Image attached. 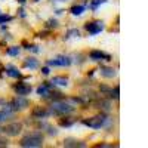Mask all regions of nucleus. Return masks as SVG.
<instances>
[{
	"label": "nucleus",
	"mask_w": 148,
	"mask_h": 148,
	"mask_svg": "<svg viewBox=\"0 0 148 148\" xmlns=\"http://www.w3.org/2000/svg\"><path fill=\"white\" fill-rule=\"evenodd\" d=\"M21 147L24 148H37V147H42L43 145V135L40 132H31L28 135H25L21 142H19Z\"/></svg>",
	"instance_id": "nucleus-1"
},
{
	"label": "nucleus",
	"mask_w": 148,
	"mask_h": 148,
	"mask_svg": "<svg viewBox=\"0 0 148 148\" xmlns=\"http://www.w3.org/2000/svg\"><path fill=\"white\" fill-rule=\"evenodd\" d=\"M74 110V107L68 102H64V101H53L52 107H51V113L52 114H56V116H65L68 113H71V111Z\"/></svg>",
	"instance_id": "nucleus-2"
},
{
	"label": "nucleus",
	"mask_w": 148,
	"mask_h": 148,
	"mask_svg": "<svg viewBox=\"0 0 148 148\" xmlns=\"http://www.w3.org/2000/svg\"><path fill=\"white\" fill-rule=\"evenodd\" d=\"M108 117H105L104 114H98V116H93V117H89V119H83V125L89 126L92 129H101L105 126Z\"/></svg>",
	"instance_id": "nucleus-3"
},
{
	"label": "nucleus",
	"mask_w": 148,
	"mask_h": 148,
	"mask_svg": "<svg viewBox=\"0 0 148 148\" xmlns=\"http://www.w3.org/2000/svg\"><path fill=\"white\" fill-rule=\"evenodd\" d=\"M21 130H22V125H21L19 121L9 123V125H6V126L2 129V132H3L5 135H8V136H18V135L21 133Z\"/></svg>",
	"instance_id": "nucleus-4"
},
{
	"label": "nucleus",
	"mask_w": 148,
	"mask_h": 148,
	"mask_svg": "<svg viewBox=\"0 0 148 148\" xmlns=\"http://www.w3.org/2000/svg\"><path fill=\"white\" fill-rule=\"evenodd\" d=\"M10 105V108H12V111H19V110H24V108H27L28 105H30V102H28V99H25L24 96H16V98H14L12 99V102L9 104Z\"/></svg>",
	"instance_id": "nucleus-5"
},
{
	"label": "nucleus",
	"mask_w": 148,
	"mask_h": 148,
	"mask_svg": "<svg viewBox=\"0 0 148 148\" xmlns=\"http://www.w3.org/2000/svg\"><path fill=\"white\" fill-rule=\"evenodd\" d=\"M70 64H71V59L68 56H58L47 61V65H53V67H68Z\"/></svg>",
	"instance_id": "nucleus-6"
},
{
	"label": "nucleus",
	"mask_w": 148,
	"mask_h": 148,
	"mask_svg": "<svg viewBox=\"0 0 148 148\" xmlns=\"http://www.w3.org/2000/svg\"><path fill=\"white\" fill-rule=\"evenodd\" d=\"M84 27H86V30L89 31V34H92V36H95V34H98V33H101L102 28H104V25H102V22H101V21H92V22H88Z\"/></svg>",
	"instance_id": "nucleus-7"
},
{
	"label": "nucleus",
	"mask_w": 148,
	"mask_h": 148,
	"mask_svg": "<svg viewBox=\"0 0 148 148\" xmlns=\"http://www.w3.org/2000/svg\"><path fill=\"white\" fill-rule=\"evenodd\" d=\"M15 92L19 96H27L31 93V86L27 83H18V84H15Z\"/></svg>",
	"instance_id": "nucleus-8"
},
{
	"label": "nucleus",
	"mask_w": 148,
	"mask_h": 148,
	"mask_svg": "<svg viewBox=\"0 0 148 148\" xmlns=\"http://www.w3.org/2000/svg\"><path fill=\"white\" fill-rule=\"evenodd\" d=\"M49 114V111L46 110V107H34L31 111V116L34 119H45Z\"/></svg>",
	"instance_id": "nucleus-9"
},
{
	"label": "nucleus",
	"mask_w": 148,
	"mask_h": 148,
	"mask_svg": "<svg viewBox=\"0 0 148 148\" xmlns=\"http://www.w3.org/2000/svg\"><path fill=\"white\" fill-rule=\"evenodd\" d=\"M92 105L95 107V108H99V110H104V111H108L110 110V101H107V99H95L92 101Z\"/></svg>",
	"instance_id": "nucleus-10"
},
{
	"label": "nucleus",
	"mask_w": 148,
	"mask_h": 148,
	"mask_svg": "<svg viewBox=\"0 0 148 148\" xmlns=\"http://www.w3.org/2000/svg\"><path fill=\"white\" fill-rule=\"evenodd\" d=\"M51 88H52L51 83H45V84L39 86V88H37V95H40V96H43V98H49V93L52 92Z\"/></svg>",
	"instance_id": "nucleus-11"
},
{
	"label": "nucleus",
	"mask_w": 148,
	"mask_h": 148,
	"mask_svg": "<svg viewBox=\"0 0 148 148\" xmlns=\"http://www.w3.org/2000/svg\"><path fill=\"white\" fill-rule=\"evenodd\" d=\"M99 73H101V76L102 77H105V79H113V77H116V70L113 68V67H101L99 68Z\"/></svg>",
	"instance_id": "nucleus-12"
},
{
	"label": "nucleus",
	"mask_w": 148,
	"mask_h": 148,
	"mask_svg": "<svg viewBox=\"0 0 148 148\" xmlns=\"http://www.w3.org/2000/svg\"><path fill=\"white\" fill-rule=\"evenodd\" d=\"M89 56H90L92 61H99V59H102V58H105V59H110V58H111L108 53H104V52H101V51H92V52L89 53Z\"/></svg>",
	"instance_id": "nucleus-13"
},
{
	"label": "nucleus",
	"mask_w": 148,
	"mask_h": 148,
	"mask_svg": "<svg viewBox=\"0 0 148 148\" xmlns=\"http://www.w3.org/2000/svg\"><path fill=\"white\" fill-rule=\"evenodd\" d=\"M62 145H64V147H71V148L84 147L83 142H80V141H77V139H73V138H67V139H64V144H62Z\"/></svg>",
	"instance_id": "nucleus-14"
},
{
	"label": "nucleus",
	"mask_w": 148,
	"mask_h": 148,
	"mask_svg": "<svg viewBox=\"0 0 148 148\" xmlns=\"http://www.w3.org/2000/svg\"><path fill=\"white\" fill-rule=\"evenodd\" d=\"M39 67V62H37L36 58H27L24 61V68H30V70H34Z\"/></svg>",
	"instance_id": "nucleus-15"
},
{
	"label": "nucleus",
	"mask_w": 148,
	"mask_h": 148,
	"mask_svg": "<svg viewBox=\"0 0 148 148\" xmlns=\"http://www.w3.org/2000/svg\"><path fill=\"white\" fill-rule=\"evenodd\" d=\"M5 71H6V74L8 76H10V77H15V79H18V77H21V73L14 67V65H6V68H5Z\"/></svg>",
	"instance_id": "nucleus-16"
},
{
	"label": "nucleus",
	"mask_w": 148,
	"mask_h": 148,
	"mask_svg": "<svg viewBox=\"0 0 148 148\" xmlns=\"http://www.w3.org/2000/svg\"><path fill=\"white\" fill-rule=\"evenodd\" d=\"M51 83L58 84V86H67V84H68V79H67V77H64V76H56V77H53V79H52V82H51Z\"/></svg>",
	"instance_id": "nucleus-17"
},
{
	"label": "nucleus",
	"mask_w": 148,
	"mask_h": 148,
	"mask_svg": "<svg viewBox=\"0 0 148 148\" xmlns=\"http://www.w3.org/2000/svg\"><path fill=\"white\" fill-rule=\"evenodd\" d=\"M73 123H74L73 117H62V119H59V126L61 127H70Z\"/></svg>",
	"instance_id": "nucleus-18"
},
{
	"label": "nucleus",
	"mask_w": 148,
	"mask_h": 148,
	"mask_svg": "<svg viewBox=\"0 0 148 148\" xmlns=\"http://www.w3.org/2000/svg\"><path fill=\"white\" fill-rule=\"evenodd\" d=\"M70 12H71L73 15H82L83 12H84V6H83V5H77V6H73Z\"/></svg>",
	"instance_id": "nucleus-19"
},
{
	"label": "nucleus",
	"mask_w": 148,
	"mask_h": 148,
	"mask_svg": "<svg viewBox=\"0 0 148 148\" xmlns=\"http://www.w3.org/2000/svg\"><path fill=\"white\" fill-rule=\"evenodd\" d=\"M108 95H110V98H113V99H119L120 98V88L119 86H114V89H111Z\"/></svg>",
	"instance_id": "nucleus-20"
},
{
	"label": "nucleus",
	"mask_w": 148,
	"mask_h": 148,
	"mask_svg": "<svg viewBox=\"0 0 148 148\" xmlns=\"http://www.w3.org/2000/svg\"><path fill=\"white\" fill-rule=\"evenodd\" d=\"M104 3H107V0H90V9L92 10H96L98 6H101Z\"/></svg>",
	"instance_id": "nucleus-21"
},
{
	"label": "nucleus",
	"mask_w": 148,
	"mask_h": 148,
	"mask_svg": "<svg viewBox=\"0 0 148 148\" xmlns=\"http://www.w3.org/2000/svg\"><path fill=\"white\" fill-rule=\"evenodd\" d=\"M79 36H80V31L73 28V30H68V33L65 34V39H70V37H79Z\"/></svg>",
	"instance_id": "nucleus-22"
},
{
	"label": "nucleus",
	"mask_w": 148,
	"mask_h": 148,
	"mask_svg": "<svg viewBox=\"0 0 148 148\" xmlns=\"http://www.w3.org/2000/svg\"><path fill=\"white\" fill-rule=\"evenodd\" d=\"M18 53H19V47L18 46H12V47L8 49V55H10V56H16Z\"/></svg>",
	"instance_id": "nucleus-23"
},
{
	"label": "nucleus",
	"mask_w": 148,
	"mask_h": 148,
	"mask_svg": "<svg viewBox=\"0 0 148 148\" xmlns=\"http://www.w3.org/2000/svg\"><path fill=\"white\" fill-rule=\"evenodd\" d=\"M12 114L10 113H6V111H0V123H2V121H5L8 117H10Z\"/></svg>",
	"instance_id": "nucleus-24"
},
{
	"label": "nucleus",
	"mask_w": 148,
	"mask_h": 148,
	"mask_svg": "<svg viewBox=\"0 0 148 148\" xmlns=\"http://www.w3.org/2000/svg\"><path fill=\"white\" fill-rule=\"evenodd\" d=\"M99 90H101V93L108 95V93H110V90H111V88H108V86H105V84H101V86H99Z\"/></svg>",
	"instance_id": "nucleus-25"
},
{
	"label": "nucleus",
	"mask_w": 148,
	"mask_h": 148,
	"mask_svg": "<svg viewBox=\"0 0 148 148\" xmlns=\"http://www.w3.org/2000/svg\"><path fill=\"white\" fill-rule=\"evenodd\" d=\"M12 19V16H9V15H2L0 14V24H3V22H6V21H10Z\"/></svg>",
	"instance_id": "nucleus-26"
},
{
	"label": "nucleus",
	"mask_w": 148,
	"mask_h": 148,
	"mask_svg": "<svg viewBox=\"0 0 148 148\" xmlns=\"http://www.w3.org/2000/svg\"><path fill=\"white\" fill-rule=\"evenodd\" d=\"M47 27H53V28H55V27H58V22H56L55 19H49V21H47Z\"/></svg>",
	"instance_id": "nucleus-27"
},
{
	"label": "nucleus",
	"mask_w": 148,
	"mask_h": 148,
	"mask_svg": "<svg viewBox=\"0 0 148 148\" xmlns=\"http://www.w3.org/2000/svg\"><path fill=\"white\" fill-rule=\"evenodd\" d=\"M27 49H28V51H33V52H39V47H37L36 45H33V46H28Z\"/></svg>",
	"instance_id": "nucleus-28"
},
{
	"label": "nucleus",
	"mask_w": 148,
	"mask_h": 148,
	"mask_svg": "<svg viewBox=\"0 0 148 148\" xmlns=\"http://www.w3.org/2000/svg\"><path fill=\"white\" fill-rule=\"evenodd\" d=\"M0 147H8V141L3 139V138H0Z\"/></svg>",
	"instance_id": "nucleus-29"
},
{
	"label": "nucleus",
	"mask_w": 148,
	"mask_h": 148,
	"mask_svg": "<svg viewBox=\"0 0 148 148\" xmlns=\"http://www.w3.org/2000/svg\"><path fill=\"white\" fill-rule=\"evenodd\" d=\"M42 73L45 74V76H47V74H49V73H51V70H49L47 67H43V68H42Z\"/></svg>",
	"instance_id": "nucleus-30"
},
{
	"label": "nucleus",
	"mask_w": 148,
	"mask_h": 148,
	"mask_svg": "<svg viewBox=\"0 0 148 148\" xmlns=\"http://www.w3.org/2000/svg\"><path fill=\"white\" fill-rule=\"evenodd\" d=\"M49 133H51V135H56L58 132H56V129H52V127H49Z\"/></svg>",
	"instance_id": "nucleus-31"
},
{
	"label": "nucleus",
	"mask_w": 148,
	"mask_h": 148,
	"mask_svg": "<svg viewBox=\"0 0 148 148\" xmlns=\"http://www.w3.org/2000/svg\"><path fill=\"white\" fill-rule=\"evenodd\" d=\"M18 2H19V3H25V0H18Z\"/></svg>",
	"instance_id": "nucleus-32"
},
{
	"label": "nucleus",
	"mask_w": 148,
	"mask_h": 148,
	"mask_svg": "<svg viewBox=\"0 0 148 148\" xmlns=\"http://www.w3.org/2000/svg\"><path fill=\"white\" fill-rule=\"evenodd\" d=\"M33 2H39V0H33Z\"/></svg>",
	"instance_id": "nucleus-33"
},
{
	"label": "nucleus",
	"mask_w": 148,
	"mask_h": 148,
	"mask_svg": "<svg viewBox=\"0 0 148 148\" xmlns=\"http://www.w3.org/2000/svg\"><path fill=\"white\" fill-rule=\"evenodd\" d=\"M0 132H2V129H0Z\"/></svg>",
	"instance_id": "nucleus-34"
}]
</instances>
